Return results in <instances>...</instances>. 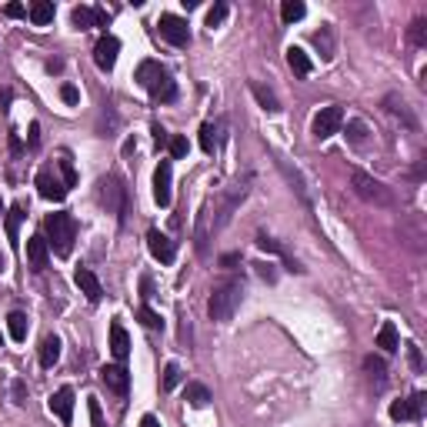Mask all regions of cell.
I'll list each match as a JSON object with an SVG mask.
<instances>
[{
    "mask_svg": "<svg viewBox=\"0 0 427 427\" xmlns=\"http://www.w3.org/2000/svg\"><path fill=\"white\" fill-rule=\"evenodd\" d=\"M407 357H411L414 370H421V367H424V361H421V347H417V344H407Z\"/></svg>",
    "mask_w": 427,
    "mask_h": 427,
    "instance_id": "obj_43",
    "label": "cell"
},
{
    "mask_svg": "<svg viewBox=\"0 0 427 427\" xmlns=\"http://www.w3.org/2000/svg\"><path fill=\"white\" fill-rule=\"evenodd\" d=\"M287 63H290V70H294L297 77H307L310 70H314V63H310V57H307V54L301 50V47H290V50H287Z\"/></svg>",
    "mask_w": 427,
    "mask_h": 427,
    "instance_id": "obj_22",
    "label": "cell"
},
{
    "mask_svg": "<svg viewBox=\"0 0 427 427\" xmlns=\"http://www.w3.org/2000/svg\"><path fill=\"white\" fill-rule=\"evenodd\" d=\"M340 123H344V110H340L337 104L324 107V110H317V117H314V123H310V134H314L317 140H327L340 130Z\"/></svg>",
    "mask_w": 427,
    "mask_h": 427,
    "instance_id": "obj_7",
    "label": "cell"
},
{
    "mask_svg": "<svg viewBox=\"0 0 427 427\" xmlns=\"http://www.w3.org/2000/svg\"><path fill=\"white\" fill-rule=\"evenodd\" d=\"M137 320L144 324V327H147V331H164V317H160L157 310H151L147 304L137 310Z\"/></svg>",
    "mask_w": 427,
    "mask_h": 427,
    "instance_id": "obj_31",
    "label": "cell"
},
{
    "mask_svg": "<svg viewBox=\"0 0 427 427\" xmlns=\"http://www.w3.org/2000/svg\"><path fill=\"white\" fill-rule=\"evenodd\" d=\"M280 17H284V24L301 20V17H304V3H301V0H284V3H280Z\"/></svg>",
    "mask_w": 427,
    "mask_h": 427,
    "instance_id": "obj_32",
    "label": "cell"
},
{
    "mask_svg": "<svg viewBox=\"0 0 427 427\" xmlns=\"http://www.w3.org/2000/svg\"><path fill=\"white\" fill-rule=\"evenodd\" d=\"M0 271H3V254H0Z\"/></svg>",
    "mask_w": 427,
    "mask_h": 427,
    "instance_id": "obj_49",
    "label": "cell"
},
{
    "mask_svg": "<svg viewBox=\"0 0 427 427\" xmlns=\"http://www.w3.org/2000/svg\"><path fill=\"white\" fill-rule=\"evenodd\" d=\"M424 404H427V394L417 391V394H411L407 400H394V404H391V417H394V421H417V417L424 414Z\"/></svg>",
    "mask_w": 427,
    "mask_h": 427,
    "instance_id": "obj_9",
    "label": "cell"
},
{
    "mask_svg": "<svg viewBox=\"0 0 427 427\" xmlns=\"http://www.w3.org/2000/svg\"><path fill=\"white\" fill-rule=\"evenodd\" d=\"M100 381L114 391V394H127V387H130V374H127V367L123 364H107L100 367Z\"/></svg>",
    "mask_w": 427,
    "mask_h": 427,
    "instance_id": "obj_13",
    "label": "cell"
},
{
    "mask_svg": "<svg viewBox=\"0 0 427 427\" xmlns=\"http://www.w3.org/2000/svg\"><path fill=\"white\" fill-rule=\"evenodd\" d=\"M411 40L417 47H427V20H414L411 24Z\"/></svg>",
    "mask_w": 427,
    "mask_h": 427,
    "instance_id": "obj_38",
    "label": "cell"
},
{
    "mask_svg": "<svg viewBox=\"0 0 427 427\" xmlns=\"http://www.w3.org/2000/svg\"><path fill=\"white\" fill-rule=\"evenodd\" d=\"M157 31H160V37H164L167 44H174V47H187V44H190V27H187V20H183V17L160 14V20H157Z\"/></svg>",
    "mask_w": 427,
    "mask_h": 427,
    "instance_id": "obj_6",
    "label": "cell"
},
{
    "mask_svg": "<svg viewBox=\"0 0 427 427\" xmlns=\"http://www.w3.org/2000/svg\"><path fill=\"white\" fill-rule=\"evenodd\" d=\"M354 194L370 200V204H384V207L394 200L391 197V190H387L381 181H374L370 174H364V170H354Z\"/></svg>",
    "mask_w": 427,
    "mask_h": 427,
    "instance_id": "obj_5",
    "label": "cell"
},
{
    "mask_svg": "<svg viewBox=\"0 0 427 427\" xmlns=\"http://www.w3.org/2000/svg\"><path fill=\"white\" fill-rule=\"evenodd\" d=\"M257 247H260V250H267V254H277V257H284L287 271H301V267H297V260H290V257H287V250L277 244V241H271V237H257Z\"/></svg>",
    "mask_w": 427,
    "mask_h": 427,
    "instance_id": "obj_28",
    "label": "cell"
},
{
    "mask_svg": "<svg viewBox=\"0 0 427 427\" xmlns=\"http://www.w3.org/2000/svg\"><path fill=\"white\" fill-rule=\"evenodd\" d=\"M167 130H164V127H160V123H153V144H157V147H164V144H167Z\"/></svg>",
    "mask_w": 427,
    "mask_h": 427,
    "instance_id": "obj_45",
    "label": "cell"
},
{
    "mask_svg": "<svg viewBox=\"0 0 427 427\" xmlns=\"http://www.w3.org/2000/svg\"><path fill=\"white\" fill-rule=\"evenodd\" d=\"M61 170H63V183H67V187H74L77 170H74V164H70V157H61Z\"/></svg>",
    "mask_w": 427,
    "mask_h": 427,
    "instance_id": "obj_40",
    "label": "cell"
},
{
    "mask_svg": "<svg viewBox=\"0 0 427 427\" xmlns=\"http://www.w3.org/2000/svg\"><path fill=\"white\" fill-rule=\"evenodd\" d=\"M27 214H24V204H14L10 214H7V241L17 247V234H20V220H24Z\"/></svg>",
    "mask_w": 427,
    "mask_h": 427,
    "instance_id": "obj_26",
    "label": "cell"
},
{
    "mask_svg": "<svg viewBox=\"0 0 427 427\" xmlns=\"http://www.w3.org/2000/svg\"><path fill=\"white\" fill-rule=\"evenodd\" d=\"M254 267H257V274L264 277L267 284H274V280H277V271H274V264H254Z\"/></svg>",
    "mask_w": 427,
    "mask_h": 427,
    "instance_id": "obj_42",
    "label": "cell"
},
{
    "mask_svg": "<svg viewBox=\"0 0 427 427\" xmlns=\"http://www.w3.org/2000/svg\"><path fill=\"white\" fill-rule=\"evenodd\" d=\"M140 427H160V424H157L153 414H144V417H140Z\"/></svg>",
    "mask_w": 427,
    "mask_h": 427,
    "instance_id": "obj_47",
    "label": "cell"
},
{
    "mask_svg": "<svg viewBox=\"0 0 427 427\" xmlns=\"http://www.w3.org/2000/svg\"><path fill=\"white\" fill-rule=\"evenodd\" d=\"M0 344H3V334H0Z\"/></svg>",
    "mask_w": 427,
    "mask_h": 427,
    "instance_id": "obj_51",
    "label": "cell"
},
{
    "mask_svg": "<svg viewBox=\"0 0 427 427\" xmlns=\"http://www.w3.org/2000/svg\"><path fill=\"white\" fill-rule=\"evenodd\" d=\"M50 411L61 417V424H70L74 421V391L70 387H61L50 394Z\"/></svg>",
    "mask_w": 427,
    "mask_h": 427,
    "instance_id": "obj_14",
    "label": "cell"
},
{
    "mask_svg": "<svg viewBox=\"0 0 427 427\" xmlns=\"http://www.w3.org/2000/svg\"><path fill=\"white\" fill-rule=\"evenodd\" d=\"M117 54H121V40L110 37V33H104V37L97 40V47H93V63H97L100 70H114Z\"/></svg>",
    "mask_w": 427,
    "mask_h": 427,
    "instance_id": "obj_10",
    "label": "cell"
},
{
    "mask_svg": "<svg viewBox=\"0 0 427 427\" xmlns=\"http://www.w3.org/2000/svg\"><path fill=\"white\" fill-rule=\"evenodd\" d=\"M147 247H151V254L160 260V264H174V257H177L174 241H170L167 234H160V230H151V234H147Z\"/></svg>",
    "mask_w": 427,
    "mask_h": 427,
    "instance_id": "obj_12",
    "label": "cell"
},
{
    "mask_svg": "<svg viewBox=\"0 0 427 427\" xmlns=\"http://www.w3.org/2000/svg\"><path fill=\"white\" fill-rule=\"evenodd\" d=\"M7 331H10V337H14V340H24V337H27V314L14 310V314L7 317Z\"/></svg>",
    "mask_w": 427,
    "mask_h": 427,
    "instance_id": "obj_29",
    "label": "cell"
},
{
    "mask_svg": "<svg viewBox=\"0 0 427 427\" xmlns=\"http://www.w3.org/2000/svg\"><path fill=\"white\" fill-rule=\"evenodd\" d=\"M31 20H33V27H47L50 20H54V3L50 0H37V3H31Z\"/></svg>",
    "mask_w": 427,
    "mask_h": 427,
    "instance_id": "obj_23",
    "label": "cell"
},
{
    "mask_svg": "<svg viewBox=\"0 0 427 427\" xmlns=\"http://www.w3.org/2000/svg\"><path fill=\"white\" fill-rule=\"evenodd\" d=\"M377 347H381L384 354H394L397 347H400V337H397L394 320H384L381 324V331H377Z\"/></svg>",
    "mask_w": 427,
    "mask_h": 427,
    "instance_id": "obj_20",
    "label": "cell"
},
{
    "mask_svg": "<svg viewBox=\"0 0 427 427\" xmlns=\"http://www.w3.org/2000/svg\"><path fill=\"white\" fill-rule=\"evenodd\" d=\"M167 151H170V157H174V160L187 157V137H181V134H177V137H170L167 140Z\"/></svg>",
    "mask_w": 427,
    "mask_h": 427,
    "instance_id": "obj_37",
    "label": "cell"
},
{
    "mask_svg": "<svg viewBox=\"0 0 427 427\" xmlns=\"http://www.w3.org/2000/svg\"><path fill=\"white\" fill-rule=\"evenodd\" d=\"M147 91L153 93V100H164V104H167V100H174V97H177V84H174V77L164 70V74L157 77Z\"/></svg>",
    "mask_w": 427,
    "mask_h": 427,
    "instance_id": "obj_19",
    "label": "cell"
},
{
    "mask_svg": "<svg viewBox=\"0 0 427 427\" xmlns=\"http://www.w3.org/2000/svg\"><path fill=\"white\" fill-rule=\"evenodd\" d=\"M61 97H63V104H70V107L80 104V91H77L74 84H63V87H61Z\"/></svg>",
    "mask_w": 427,
    "mask_h": 427,
    "instance_id": "obj_41",
    "label": "cell"
},
{
    "mask_svg": "<svg viewBox=\"0 0 427 427\" xmlns=\"http://www.w3.org/2000/svg\"><path fill=\"white\" fill-rule=\"evenodd\" d=\"M110 354L117 361H127V354H130V337H127L121 320H110Z\"/></svg>",
    "mask_w": 427,
    "mask_h": 427,
    "instance_id": "obj_17",
    "label": "cell"
},
{
    "mask_svg": "<svg viewBox=\"0 0 427 427\" xmlns=\"http://www.w3.org/2000/svg\"><path fill=\"white\" fill-rule=\"evenodd\" d=\"M200 147L207 153L217 151V127H214V123H204V127H200Z\"/></svg>",
    "mask_w": 427,
    "mask_h": 427,
    "instance_id": "obj_33",
    "label": "cell"
},
{
    "mask_svg": "<svg viewBox=\"0 0 427 427\" xmlns=\"http://www.w3.org/2000/svg\"><path fill=\"white\" fill-rule=\"evenodd\" d=\"M241 301H244V284H241V280H224V284L214 287L211 301H207V314L224 324V320H230L237 314Z\"/></svg>",
    "mask_w": 427,
    "mask_h": 427,
    "instance_id": "obj_3",
    "label": "cell"
},
{
    "mask_svg": "<svg viewBox=\"0 0 427 427\" xmlns=\"http://www.w3.org/2000/svg\"><path fill=\"white\" fill-rule=\"evenodd\" d=\"M37 134H40V127H37V123H31V147H33V144H37V140H40V137H37Z\"/></svg>",
    "mask_w": 427,
    "mask_h": 427,
    "instance_id": "obj_48",
    "label": "cell"
},
{
    "mask_svg": "<svg viewBox=\"0 0 427 427\" xmlns=\"http://www.w3.org/2000/svg\"><path fill=\"white\" fill-rule=\"evenodd\" d=\"M364 370L374 377L377 384H384V377H387V364H384V357H377V354H370V357H364Z\"/></svg>",
    "mask_w": 427,
    "mask_h": 427,
    "instance_id": "obj_30",
    "label": "cell"
},
{
    "mask_svg": "<svg viewBox=\"0 0 427 427\" xmlns=\"http://www.w3.org/2000/svg\"><path fill=\"white\" fill-rule=\"evenodd\" d=\"M247 181H250V177L230 183L224 194H217L211 204H204V211H200V217H197V250H200V254L207 250L211 234H217V230L224 227V224L230 220V214H234V207L247 197Z\"/></svg>",
    "mask_w": 427,
    "mask_h": 427,
    "instance_id": "obj_1",
    "label": "cell"
},
{
    "mask_svg": "<svg viewBox=\"0 0 427 427\" xmlns=\"http://www.w3.org/2000/svg\"><path fill=\"white\" fill-rule=\"evenodd\" d=\"M224 17H227V3H214L211 10H207V27H220L224 24Z\"/></svg>",
    "mask_w": 427,
    "mask_h": 427,
    "instance_id": "obj_34",
    "label": "cell"
},
{
    "mask_svg": "<svg viewBox=\"0 0 427 427\" xmlns=\"http://www.w3.org/2000/svg\"><path fill=\"white\" fill-rule=\"evenodd\" d=\"M77 31H87V27H107V14L104 10H91V7H74L70 14Z\"/></svg>",
    "mask_w": 427,
    "mask_h": 427,
    "instance_id": "obj_16",
    "label": "cell"
},
{
    "mask_svg": "<svg viewBox=\"0 0 427 427\" xmlns=\"http://www.w3.org/2000/svg\"><path fill=\"white\" fill-rule=\"evenodd\" d=\"M0 214H3V200H0Z\"/></svg>",
    "mask_w": 427,
    "mask_h": 427,
    "instance_id": "obj_50",
    "label": "cell"
},
{
    "mask_svg": "<svg viewBox=\"0 0 427 427\" xmlns=\"http://www.w3.org/2000/svg\"><path fill=\"white\" fill-rule=\"evenodd\" d=\"M14 404H27V384L14 381Z\"/></svg>",
    "mask_w": 427,
    "mask_h": 427,
    "instance_id": "obj_44",
    "label": "cell"
},
{
    "mask_svg": "<svg viewBox=\"0 0 427 427\" xmlns=\"http://www.w3.org/2000/svg\"><path fill=\"white\" fill-rule=\"evenodd\" d=\"M183 400H187L190 407H207V400H211V391H207L204 384H187V391H183Z\"/></svg>",
    "mask_w": 427,
    "mask_h": 427,
    "instance_id": "obj_25",
    "label": "cell"
},
{
    "mask_svg": "<svg viewBox=\"0 0 427 427\" xmlns=\"http://www.w3.org/2000/svg\"><path fill=\"white\" fill-rule=\"evenodd\" d=\"M97 200H100L110 214L123 217V211H127V187L121 183V177H117V174H107V177H100V183H97Z\"/></svg>",
    "mask_w": 427,
    "mask_h": 427,
    "instance_id": "obj_4",
    "label": "cell"
},
{
    "mask_svg": "<svg viewBox=\"0 0 427 427\" xmlns=\"http://www.w3.org/2000/svg\"><path fill=\"white\" fill-rule=\"evenodd\" d=\"M153 200L157 207H170V160H160L153 170Z\"/></svg>",
    "mask_w": 427,
    "mask_h": 427,
    "instance_id": "obj_11",
    "label": "cell"
},
{
    "mask_svg": "<svg viewBox=\"0 0 427 427\" xmlns=\"http://www.w3.org/2000/svg\"><path fill=\"white\" fill-rule=\"evenodd\" d=\"M250 93L257 97V104L264 107L267 114H277V110H280V104H277V97H274V93H271V91H267L264 84H250Z\"/></svg>",
    "mask_w": 427,
    "mask_h": 427,
    "instance_id": "obj_27",
    "label": "cell"
},
{
    "mask_svg": "<svg viewBox=\"0 0 427 427\" xmlns=\"http://www.w3.org/2000/svg\"><path fill=\"white\" fill-rule=\"evenodd\" d=\"M160 74H164V67H160L157 61H144V63L137 67V74H134V80H137L140 87H151V84H153V80H157Z\"/></svg>",
    "mask_w": 427,
    "mask_h": 427,
    "instance_id": "obj_24",
    "label": "cell"
},
{
    "mask_svg": "<svg viewBox=\"0 0 427 427\" xmlns=\"http://www.w3.org/2000/svg\"><path fill=\"white\" fill-rule=\"evenodd\" d=\"M44 234H47V247H50L57 257H70L74 241H77V224L70 214H47Z\"/></svg>",
    "mask_w": 427,
    "mask_h": 427,
    "instance_id": "obj_2",
    "label": "cell"
},
{
    "mask_svg": "<svg viewBox=\"0 0 427 427\" xmlns=\"http://www.w3.org/2000/svg\"><path fill=\"white\" fill-rule=\"evenodd\" d=\"M3 14H7V17H24L27 10H24L20 3H7V7H3Z\"/></svg>",
    "mask_w": 427,
    "mask_h": 427,
    "instance_id": "obj_46",
    "label": "cell"
},
{
    "mask_svg": "<svg viewBox=\"0 0 427 427\" xmlns=\"http://www.w3.org/2000/svg\"><path fill=\"white\" fill-rule=\"evenodd\" d=\"M87 411H91V424L93 427H107L104 424V411H100V400H97V397H87Z\"/></svg>",
    "mask_w": 427,
    "mask_h": 427,
    "instance_id": "obj_39",
    "label": "cell"
},
{
    "mask_svg": "<svg viewBox=\"0 0 427 427\" xmlns=\"http://www.w3.org/2000/svg\"><path fill=\"white\" fill-rule=\"evenodd\" d=\"M364 137H367V127L361 121H351L347 123V140H351V144H357V147H361V144H364Z\"/></svg>",
    "mask_w": 427,
    "mask_h": 427,
    "instance_id": "obj_36",
    "label": "cell"
},
{
    "mask_svg": "<svg viewBox=\"0 0 427 427\" xmlns=\"http://www.w3.org/2000/svg\"><path fill=\"white\" fill-rule=\"evenodd\" d=\"M27 260H31V267L33 271H44L47 267V260H50V247H47V237H31L27 241Z\"/></svg>",
    "mask_w": 427,
    "mask_h": 427,
    "instance_id": "obj_18",
    "label": "cell"
},
{
    "mask_svg": "<svg viewBox=\"0 0 427 427\" xmlns=\"http://www.w3.org/2000/svg\"><path fill=\"white\" fill-rule=\"evenodd\" d=\"M57 357H61V337L47 334L44 340H40V367H54Z\"/></svg>",
    "mask_w": 427,
    "mask_h": 427,
    "instance_id": "obj_21",
    "label": "cell"
},
{
    "mask_svg": "<svg viewBox=\"0 0 427 427\" xmlns=\"http://www.w3.org/2000/svg\"><path fill=\"white\" fill-rule=\"evenodd\" d=\"M37 190H40L44 200H54V204H61V200L67 197V183H63L50 167H44L37 174Z\"/></svg>",
    "mask_w": 427,
    "mask_h": 427,
    "instance_id": "obj_8",
    "label": "cell"
},
{
    "mask_svg": "<svg viewBox=\"0 0 427 427\" xmlns=\"http://www.w3.org/2000/svg\"><path fill=\"white\" fill-rule=\"evenodd\" d=\"M74 284L80 287V294H87V301H91V304H97V301L104 297V287H100L97 274H93V271H87V267H77Z\"/></svg>",
    "mask_w": 427,
    "mask_h": 427,
    "instance_id": "obj_15",
    "label": "cell"
},
{
    "mask_svg": "<svg viewBox=\"0 0 427 427\" xmlns=\"http://www.w3.org/2000/svg\"><path fill=\"white\" fill-rule=\"evenodd\" d=\"M177 381H181V367L167 364V367H164V381H160V387H164V391H174V387H177Z\"/></svg>",
    "mask_w": 427,
    "mask_h": 427,
    "instance_id": "obj_35",
    "label": "cell"
}]
</instances>
